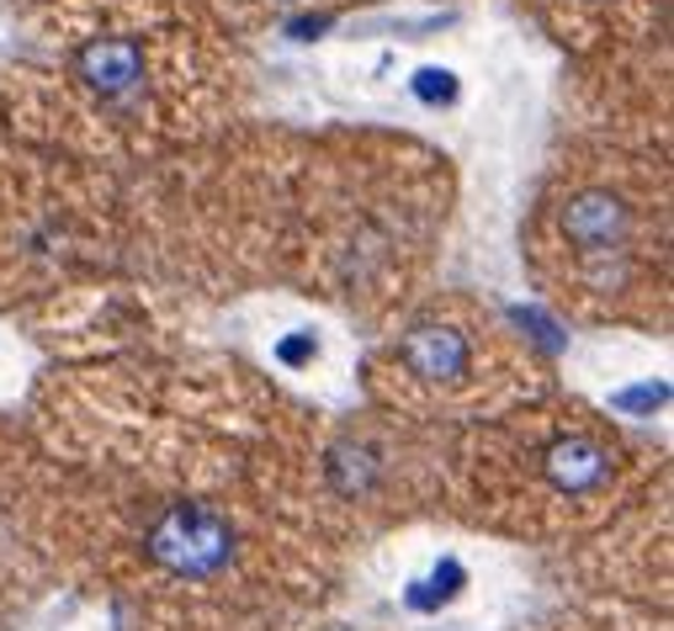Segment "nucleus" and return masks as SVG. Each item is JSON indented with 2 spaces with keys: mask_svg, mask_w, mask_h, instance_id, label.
<instances>
[{
  "mask_svg": "<svg viewBox=\"0 0 674 631\" xmlns=\"http://www.w3.org/2000/svg\"><path fill=\"white\" fill-rule=\"evenodd\" d=\"M457 159L388 122L239 118L128 175V277L176 314L298 298L372 340L446 260Z\"/></svg>",
  "mask_w": 674,
  "mask_h": 631,
  "instance_id": "f257e3e1",
  "label": "nucleus"
},
{
  "mask_svg": "<svg viewBox=\"0 0 674 631\" xmlns=\"http://www.w3.org/2000/svg\"><path fill=\"white\" fill-rule=\"evenodd\" d=\"M0 128L112 175L255 118V53L197 0H5Z\"/></svg>",
  "mask_w": 674,
  "mask_h": 631,
  "instance_id": "f03ea898",
  "label": "nucleus"
},
{
  "mask_svg": "<svg viewBox=\"0 0 674 631\" xmlns=\"http://www.w3.org/2000/svg\"><path fill=\"white\" fill-rule=\"evenodd\" d=\"M670 149L568 128L520 207L526 287L585 335L664 340L674 318Z\"/></svg>",
  "mask_w": 674,
  "mask_h": 631,
  "instance_id": "7ed1b4c3",
  "label": "nucleus"
},
{
  "mask_svg": "<svg viewBox=\"0 0 674 631\" xmlns=\"http://www.w3.org/2000/svg\"><path fill=\"white\" fill-rule=\"evenodd\" d=\"M659 477L670 468L648 435L563 383L446 430V514L526 547H579Z\"/></svg>",
  "mask_w": 674,
  "mask_h": 631,
  "instance_id": "20e7f679",
  "label": "nucleus"
},
{
  "mask_svg": "<svg viewBox=\"0 0 674 631\" xmlns=\"http://www.w3.org/2000/svg\"><path fill=\"white\" fill-rule=\"evenodd\" d=\"M557 388L547 351L510 308L468 287H431L357 361V398L425 430H468Z\"/></svg>",
  "mask_w": 674,
  "mask_h": 631,
  "instance_id": "39448f33",
  "label": "nucleus"
},
{
  "mask_svg": "<svg viewBox=\"0 0 674 631\" xmlns=\"http://www.w3.org/2000/svg\"><path fill=\"white\" fill-rule=\"evenodd\" d=\"M128 277V175L0 128V318Z\"/></svg>",
  "mask_w": 674,
  "mask_h": 631,
  "instance_id": "423d86ee",
  "label": "nucleus"
},
{
  "mask_svg": "<svg viewBox=\"0 0 674 631\" xmlns=\"http://www.w3.org/2000/svg\"><path fill=\"white\" fill-rule=\"evenodd\" d=\"M516 5L574 64L670 43V0H516Z\"/></svg>",
  "mask_w": 674,
  "mask_h": 631,
  "instance_id": "0eeeda50",
  "label": "nucleus"
},
{
  "mask_svg": "<svg viewBox=\"0 0 674 631\" xmlns=\"http://www.w3.org/2000/svg\"><path fill=\"white\" fill-rule=\"evenodd\" d=\"M207 5L234 38L261 43V38H298V33H318L335 27L357 11H372L383 0H197Z\"/></svg>",
  "mask_w": 674,
  "mask_h": 631,
  "instance_id": "6e6552de",
  "label": "nucleus"
},
{
  "mask_svg": "<svg viewBox=\"0 0 674 631\" xmlns=\"http://www.w3.org/2000/svg\"><path fill=\"white\" fill-rule=\"evenodd\" d=\"M48 562L38 557V547L22 536V525L11 520V510L0 514V631H16L33 605L43 599V584H48Z\"/></svg>",
  "mask_w": 674,
  "mask_h": 631,
  "instance_id": "1a4fd4ad",
  "label": "nucleus"
},
{
  "mask_svg": "<svg viewBox=\"0 0 674 631\" xmlns=\"http://www.w3.org/2000/svg\"><path fill=\"white\" fill-rule=\"evenodd\" d=\"M537 631H664V621L653 627L648 605H627V599H600V605H585V610H563L547 627Z\"/></svg>",
  "mask_w": 674,
  "mask_h": 631,
  "instance_id": "9d476101",
  "label": "nucleus"
},
{
  "mask_svg": "<svg viewBox=\"0 0 674 631\" xmlns=\"http://www.w3.org/2000/svg\"><path fill=\"white\" fill-rule=\"evenodd\" d=\"M22 473H27V430H22V414H5V409H0V514L16 505Z\"/></svg>",
  "mask_w": 674,
  "mask_h": 631,
  "instance_id": "9b49d317",
  "label": "nucleus"
}]
</instances>
